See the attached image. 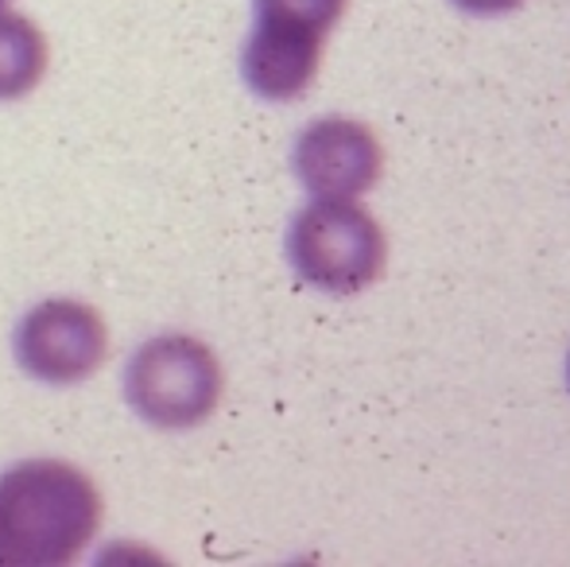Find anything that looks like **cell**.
<instances>
[{"instance_id":"2","label":"cell","mask_w":570,"mask_h":567,"mask_svg":"<svg viewBox=\"0 0 570 567\" xmlns=\"http://www.w3.org/2000/svg\"><path fill=\"white\" fill-rule=\"evenodd\" d=\"M287 261L318 292L357 295L389 268V234L357 198H315L287 229Z\"/></svg>"},{"instance_id":"4","label":"cell","mask_w":570,"mask_h":567,"mask_svg":"<svg viewBox=\"0 0 570 567\" xmlns=\"http://www.w3.org/2000/svg\"><path fill=\"white\" fill-rule=\"evenodd\" d=\"M109 354L106 319L78 300H47L23 315L16 331V358L47 385H75L101 370Z\"/></svg>"},{"instance_id":"1","label":"cell","mask_w":570,"mask_h":567,"mask_svg":"<svg viewBox=\"0 0 570 567\" xmlns=\"http://www.w3.org/2000/svg\"><path fill=\"white\" fill-rule=\"evenodd\" d=\"M101 529L90 475L59 459H31L0 475V567H59Z\"/></svg>"},{"instance_id":"6","label":"cell","mask_w":570,"mask_h":567,"mask_svg":"<svg viewBox=\"0 0 570 567\" xmlns=\"http://www.w3.org/2000/svg\"><path fill=\"white\" fill-rule=\"evenodd\" d=\"M323 31L303 23L256 16V31L240 55V75L248 90L268 101H295L299 94H307L323 67Z\"/></svg>"},{"instance_id":"7","label":"cell","mask_w":570,"mask_h":567,"mask_svg":"<svg viewBox=\"0 0 570 567\" xmlns=\"http://www.w3.org/2000/svg\"><path fill=\"white\" fill-rule=\"evenodd\" d=\"M47 36L20 12L0 8V101L31 94L47 75Z\"/></svg>"},{"instance_id":"3","label":"cell","mask_w":570,"mask_h":567,"mask_svg":"<svg viewBox=\"0 0 570 567\" xmlns=\"http://www.w3.org/2000/svg\"><path fill=\"white\" fill-rule=\"evenodd\" d=\"M226 393V373L214 350L190 334L144 342L125 373V397L151 428L183 431L210 420Z\"/></svg>"},{"instance_id":"9","label":"cell","mask_w":570,"mask_h":567,"mask_svg":"<svg viewBox=\"0 0 570 567\" xmlns=\"http://www.w3.org/2000/svg\"><path fill=\"white\" fill-rule=\"evenodd\" d=\"M454 4L470 16H504V12H517L524 0H454Z\"/></svg>"},{"instance_id":"11","label":"cell","mask_w":570,"mask_h":567,"mask_svg":"<svg viewBox=\"0 0 570 567\" xmlns=\"http://www.w3.org/2000/svg\"><path fill=\"white\" fill-rule=\"evenodd\" d=\"M4 4H8V0H0V8H4Z\"/></svg>"},{"instance_id":"5","label":"cell","mask_w":570,"mask_h":567,"mask_svg":"<svg viewBox=\"0 0 570 567\" xmlns=\"http://www.w3.org/2000/svg\"><path fill=\"white\" fill-rule=\"evenodd\" d=\"M295 175L315 198H361L384 175V148L368 125L323 117L295 140Z\"/></svg>"},{"instance_id":"8","label":"cell","mask_w":570,"mask_h":567,"mask_svg":"<svg viewBox=\"0 0 570 567\" xmlns=\"http://www.w3.org/2000/svg\"><path fill=\"white\" fill-rule=\"evenodd\" d=\"M253 4H256V16H261V20L303 23V28H315L326 36V31L345 16L350 0H253Z\"/></svg>"},{"instance_id":"10","label":"cell","mask_w":570,"mask_h":567,"mask_svg":"<svg viewBox=\"0 0 570 567\" xmlns=\"http://www.w3.org/2000/svg\"><path fill=\"white\" fill-rule=\"evenodd\" d=\"M567 385H570V358H567Z\"/></svg>"}]
</instances>
